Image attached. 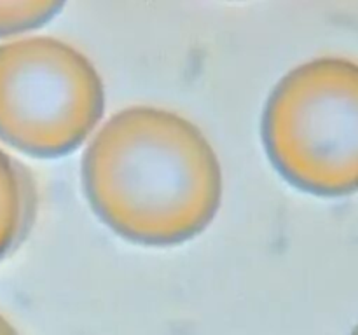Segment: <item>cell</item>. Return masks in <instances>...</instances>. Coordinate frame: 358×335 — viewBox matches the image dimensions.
<instances>
[{
    "mask_svg": "<svg viewBox=\"0 0 358 335\" xmlns=\"http://www.w3.org/2000/svg\"><path fill=\"white\" fill-rule=\"evenodd\" d=\"M62 9L63 2H0V37L42 27Z\"/></svg>",
    "mask_w": 358,
    "mask_h": 335,
    "instance_id": "obj_5",
    "label": "cell"
},
{
    "mask_svg": "<svg viewBox=\"0 0 358 335\" xmlns=\"http://www.w3.org/2000/svg\"><path fill=\"white\" fill-rule=\"evenodd\" d=\"M352 335H358V327L355 328V330H353V332H352Z\"/></svg>",
    "mask_w": 358,
    "mask_h": 335,
    "instance_id": "obj_7",
    "label": "cell"
},
{
    "mask_svg": "<svg viewBox=\"0 0 358 335\" xmlns=\"http://www.w3.org/2000/svg\"><path fill=\"white\" fill-rule=\"evenodd\" d=\"M37 209V187L27 166L0 149V258L27 237Z\"/></svg>",
    "mask_w": 358,
    "mask_h": 335,
    "instance_id": "obj_4",
    "label": "cell"
},
{
    "mask_svg": "<svg viewBox=\"0 0 358 335\" xmlns=\"http://www.w3.org/2000/svg\"><path fill=\"white\" fill-rule=\"evenodd\" d=\"M262 140L276 170L301 191H358V63L325 56L290 70L266 103Z\"/></svg>",
    "mask_w": 358,
    "mask_h": 335,
    "instance_id": "obj_2",
    "label": "cell"
},
{
    "mask_svg": "<svg viewBox=\"0 0 358 335\" xmlns=\"http://www.w3.org/2000/svg\"><path fill=\"white\" fill-rule=\"evenodd\" d=\"M0 335H20L16 328L10 325V321L3 318L2 314H0Z\"/></svg>",
    "mask_w": 358,
    "mask_h": 335,
    "instance_id": "obj_6",
    "label": "cell"
},
{
    "mask_svg": "<svg viewBox=\"0 0 358 335\" xmlns=\"http://www.w3.org/2000/svg\"><path fill=\"white\" fill-rule=\"evenodd\" d=\"M94 211L133 243L170 246L208 227L222 170L198 126L175 112L129 107L112 115L83 157Z\"/></svg>",
    "mask_w": 358,
    "mask_h": 335,
    "instance_id": "obj_1",
    "label": "cell"
},
{
    "mask_svg": "<svg viewBox=\"0 0 358 335\" xmlns=\"http://www.w3.org/2000/svg\"><path fill=\"white\" fill-rule=\"evenodd\" d=\"M93 63L66 42L27 37L0 44V138L37 157L72 152L103 115Z\"/></svg>",
    "mask_w": 358,
    "mask_h": 335,
    "instance_id": "obj_3",
    "label": "cell"
}]
</instances>
